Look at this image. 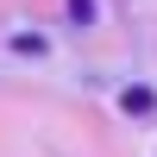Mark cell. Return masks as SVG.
Wrapping results in <instances>:
<instances>
[{"mask_svg": "<svg viewBox=\"0 0 157 157\" xmlns=\"http://www.w3.org/2000/svg\"><path fill=\"white\" fill-rule=\"evenodd\" d=\"M120 107H126V113H157V94H151V88H126Z\"/></svg>", "mask_w": 157, "mask_h": 157, "instance_id": "1", "label": "cell"}, {"mask_svg": "<svg viewBox=\"0 0 157 157\" xmlns=\"http://www.w3.org/2000/svg\"><path fill=\"white\" fill-rule=\"evenodd\" d=\"M13 50H19V57H44V38H38V32H19Z\"/></svg>", "mask_w": 157, "mask_h": 157, "instance_id": "2", "label": "cell"}, {"mask_svg": "<svg viewBox=\"0 0 157 157\" xmlns=\"http://www.w3.org/2000/svg\"><path fill=\"white\" fill-rule=\"evenodd\" d=\"M69 19L75 25H94V0H69Z\"/></svg>", "mask_w": 157, "mask_h": 157, "instance_id": "3", "label": "cell"}]
</instances>
